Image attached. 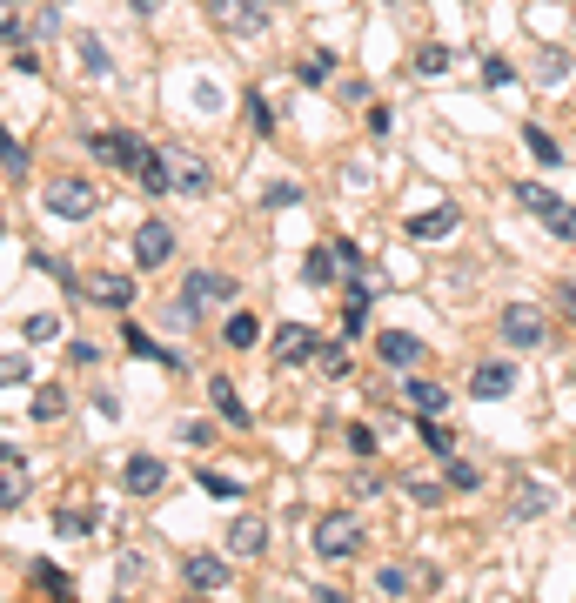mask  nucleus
Segmentation results:
<instances>
[{
	"label": "nucleus",
	"mask_w": 576,
	"mask_h": 603,
	"mask_svg": "<svg viewBox=\"0 0 576 603\" xmlns=\"http://www.w3.org/2000/svg\"><path fill=\"white\" fill-rule=\"evenodd\" d=\"M409 402H416L422 416H443V409H449V389H443V382H429V376H409Z\"/></svg>",
	"instance_id": "19"
},
{
	"label": "nucleus",
	"mask_w": 576,
	"mask_h": 603,
	"mask_svg": "<svg viewBox=\"0 0 576 603\" xmlns=\"http://www.w3.org/2000/svg\"><path fill=\"white\" fill-rule=\"evenodd\" d=\"M315 550H322V557H355V550H362V523H355L349 510H329L322 516V523H315Z\"/></svg>",
	"instance_id": "7"
},
{
	"label": "nucleus",
	"mask_w": 576,
	"mask_h": 603,
	"mask_svg": "<svg viewBox=\"0 0 576 603\" xmlns=\"http://www.w3.org/2000/svg\"><path fill=\"white\" fill-rule=\"evenodd\" d=\"M0 41H7V47L21 41V21H14V7H7V0H0Z\"/></svg>",
	"instance_id": "49"
},
{
	"label": "nucleus",
	"mask_w": 576,
	"mask_h": 603,
	"mask_svg": "<svg viewBox=\"0 0 576 603\" xmlns=\"http://www.w3.org/2000/svg\"><path fill=\"white\" fill-rule=\"evenodd\" d=\"M510 81H516V67L503 54H483V88H510Z\"/></svg>",
	"instance_id": "38"
},
{
	"label": "nucleus",
	"mask_w": 576,
	"mask_h": 603,
	"mask_svg": "<svg viewBox=\"0 0 576 603\" xmlns=\"http://www.w3.org/2000/svg\"><path fill=\"white\" fill-rule=\"evenodd\" d=\"M7 463H21V456H14V449H0V469H7Z\"/></svg>",
	"instance_id": "53"
},
{
	"label": "nucleus",
	"mask_w": 576,
	"mask_h": 603,
	"mask_svg": "<svg viewBox=\"0 0 576 603\" xmlns=\"http://www.w3.org/2000/svg\"><path fill=\"white\" fill-rule=\"evenodd\" d=\"M315 349H322V335H315L309 322H275V335H268V356L282 362V369H295V362H315Z\"/></svg>",
	"instance_id": "6"
},
{
	"label": "nucleus",
	"mask_w": 576,
	"mask_h": 603,
	"mask_svg": "<svg viewBox=\"0 0 576 603\" xmlns=\"http://www.w3.org/2000/svg\"><path fill=\"white\" fill-rule=\"evenodd\" d=\"M21 382H34V362L27 356H0V389H21Z\"/></svg>",
	"instance_id": "33"
},
{
	"label": "nucleus",
	"mask_w": 576,
	"mask_h": 603,
	"mask_svg": "<svg viewBox=\"0 0 576 603\" xmlns=\"http://www.w3.org/2000/svg\"><path fill=\"white\" fill-rule=\"evenodd\" d=\"M228 550H235V557H262L268 550V523L262 516H235V523H228Z\"/></svg>",
	"instance_id": "16"
},
{
	"label": "nucleus",
	"mask_w": 576,
	"mask_h": 603,
	"mask_svg": "<svg viewBox=\"0 0 576 603\" xmlns=\"http://www.w3.org/2000/svg\"><path fill=\"white\" fill-rule=\"evenodd\" d=\"M248 121H255V134H275V108H268V94H248Z\"/></svg>",
	"instance_id": "43"
},
{
	"label": "nucleus",
	"mask_w": 576,
	"mask_h": 603,
	"mask_svg": "<svg viewBox=\"0 0 576 603\" xmlns=\"http://www.w3.org/2000/svg\"><path fill=\"white\" fill-rule=\"evenodd\" d=\"M21 496H27V469H21V463H7V469H0V510H14Z\"/></svg>",
	"instance_id": "28"
},
{
	"label": "nucleus",
	"mask_w": 576,
	"mask_h": 603,
	"mask_svg": "<svg viewBox=\"0 0 576 603\" xmlns=\"http://www.w3.org/2000/svg\"><path fill=\"white\" fill-rule=\"evenodd\" d=\"M315 603H349V597H342V590H322V597H315Z\"/></svg>",
	"instance_id": "52"
},
{
	"label": "nucleus",
	"mask_w": 576,
	"mask_h": 603,
	"mask_svg": "<svg viewBox=\"0 0 576 603\" xmlns=\"http://www.w3.org/2000/svg\"><path fill=\"white\" fill-rule=\"evenodd\" d=\"M369 302H376L369 289H349V302H342V322H349V329H369Z\"/></svg>",
	"instance_id": "32"
},
{
	"label": "nucleus",
	"mask_w": 576,
	"mask_h": 603,
	"mask_svg": "<svg viewBox=\"0 0 576 603\" xmlns=\"http://www.w3.org/2000/svg\"><path fill=\"white\" fill-rule=\"evenodd\" d=\"M550 510V483H536V476H516V490H510V516L516 523H530V516Z\"/></svg>",
	"instance_id": "14"
},
{
	"label": "nucleus",
	"mask_w": 576,
	"mask_h": 603,
	"mask_svg": "<svg viewBox=\"0 0 576 603\" xmlns=\"http://www.w3.org/2000/svg\"><path fill=\"white\" fill-rule=\"evenodd\" d=\"M376 356H382V369H416V362H422V335L382 329V335H376Z\"/></svg>",
	"instance_id": "12"
},
{
	"label": "nucleus",
	"mask_w": 576,
	"mask_h": 603,
	"mask_svg": "<svg viewBox=\"0 0 576 603\" xmlns=\"http://www.w3.org/2000/svg\"><path fill=\"white\" fill-rule=\"evenodd\" d=\"M496 329H503V342H510V349H536L550 322H543V309H536V302H510V309L496 315Z\"/></svg>",
	"instance_id": "9"
},
{
	"label": "nucleus",
	"mask_w": 576,
	"mask_h": 603,
	"mask_svg": "<svg viewBox=\"0 0 576 603\" xmlns=\"http://www.w3.org/2000/svg\"><path fill=\"white\" fill-rule=\"evenodd\" d=\"M543 228H550V235H563V242L576 248V208H570V201H556V215H550Z\"/></svg>",
	"instance_id": "42"
},
{
	"label": "nucleus",
	"mask_w": 576,
	"mask_h": 603,
	"mask_svg": "<svg viewBox=\"0 0 576 603\" xmlns=\"http://www.w3.org/2000/svg\"><path fill=\"white\" fill-rule=\"evenodd\" d=\"M255 342H262V322H255L248 309H235L228 315V349H255Z\"/></svg>",
	"instance_id": "23"
},
{
	"label": "nucleus",
	"mask_w": 576,
	"mask_h": 603,
	"mask_svg": "<svg viewBox=\"0 0 576 603\" xmlns=\"http://www.w3.org/2000/svg\"><path fill=\"white\" fill-rule=\"evenodd\" d=\"M121 490H128V496H161V490H168V463H161V456H128Z\"/></svg>",
	"instance_id": "11"
},
{
	"label": "nucleus",
	"mask_w": 576,
	"mask_h": 603,
	"mask_svg": "<svg viewBox=\"0 0 576 603\" xmlns=\"http://www.w3.org/2000/svg\"><path fill=\"white\" fill-rule=\"evenodd\" d=\"M208 302H235V282H228L222 268H195V275L181 282V309H175V322H195Z\"/></svg>",
	"instance_id": "3"
},
{
	"label": "nucleus",
	"mask_w": 576,
	"mask_h": 603,
	"mask_svg": "<svg viewBox=\"0 0 576 603\" xmlns=\"http://www.w3.org/2000/svg\"><path fill=\"white\" fill-rule=\"evenodd\" d=\"M67 362H74V369H94V362H101V349H94V342H74V349H67Z\"/></svg>",
	"instance_id": "48"
},
{
	"label": "nucleus",
	"mask_w": 576,
	"mask_h": 603,
	"mask_svg": "<svg viewBox=\"0 0 576 603\" xmlns=\"http://www.w3.org/2000/svg\"><path fill=\"white\" fill-rule=\"evenodd\" d=\"M302 275H309L315 289H322V282H335V275H342V262H335V248H309V262H302Z\"/></svg>",
	"instance_id": "24"
},
{
	"label": "nucleus",
	"mask_w": 576,
	"mask_h": 603,
	"mask_svg": "<svg viewBox=\"0 0 576 603\" xmlns=\"http://www.w3.org/2000/svg\"><path fill=\"white\" fill-rule=\"evenodd\" d=\"M175 255V228L168 222H141L134 228V268H168Z\"/></svg>",
	"instance_id": "10"
},
{
	"label": "nucleus",
	"mask_w": 576,
	"mask_h": 603,
	"mask_svg": "<svg viewBox=\"0 0 576 603\" xmlns=\"http://www.w3.org/2000/svg\"><path fill=\"white\" fill-rule=\"evenodd\" d=\"M335 262H342V275H362V268H369V255H362L355 242H335Z\"/></svg>",
	"instance_id": "45"
},
{
	"label": "nucleus",
	"mask_w": 576,
	"mask_h": 603,
	"mask_svg": "<svg viewBox=\"0 0 576 603\" xmlns=\"http://www.w3.org/2000/svg\"><path fill=\"white\" fill-rule=\"evenodd\" d=\"M556 302H563V315H570V322H576V282H570V289H563V295H556Z\"/></svg>",
	"instance_id": "50"
},
{
	"label": "nucleus",
	"mask_w": 576,
	"mask_h": 603,
	"mask_svg": "<svg viewBox=\"0 0 576 603\" xmlns=\"http://www.w3.org/2000/svg\"><path fill=\"white\" fill-rule=\"evenodd\" d=\"M523 148H530V155L543 161V168H556V161H563V141H556V134H543V128H536V121H530V128H523Z\"/></svg>",
	"instance_id": "22"
},
{
	"label": "nucleus",
	"mask_w": 576,
	"mask_h": 603,
	"mask_svg": "<svg viewBox=\"0 0 576 603\" xmlns=\"http://www.w3.org/2000/svg\"><path fill=\"white\" fill-rule=\"evenodd\" d=\"M195 483H201L208 496H222V503H235V496H242V483H235V476H222V469H208V463L195 469Z\"/></svg>",
	"instance_id": "25"
},
{
	"label": "nucleus",
	"mask_w": 576,
	"mask_h": 603,
	"mask_svg": "<svg viewBox=\"0 0 576 603\" xmlns=\"http://www.w3.org/2000/svg\"><path fill=\"white\" fill-rule=\"evenodd\" d=\"M349 449H355V456H376V429L355 423V429H349Z\"/></svg>",
	"instance_id": "46"
},
{
	"label": "nucleus",
	"mask_w": 576,
	"mask_h": 603,
	"mask_svg": "<svg viewBox=\"0 0 576 603\" xmlns=\"http://www.w3.org/2000/svg\"><path fill=\"white\" fill-rule=\"evenodd\" d=\"M7 7H27V0H7Z\"/></svg>",
	"instance_id": "54"
},
{
	"label": "nucleus",
	"mask_w": 576,
	"mask_h": 603,
	"mask_svg": "<svg viewBox=\"0 0 576 603\" xmlns=\"http://www.w3.org/2000/svg\"><path fill=\"white\" fill-rule=\"evenodd\" d=\"M208 402H215V409H222V423L228 429H248V409H242V396H235V382H208Z\"/></svg>",
	"instance_id": "18"
},
{
	"label": "nucleus",
	"mask_w": 576,
	"mask_h": 603,
	"mask_svg": "<svg viewBox=\"0 0 576 603\" xmlns=\"http://www.w3.org/2000/svg\"><path fill=\"white\" fill-rule=\"evenodd\" d=\"M61 409H67V396L54 389V382H41V389H34V409H27V416H34V423H54Z\"/></svg>",
	"instance_id": "27"
},
{
	"label": "nucleus",
	"mask_w": 576,
	"mask_h": 603,
	"mask_svg": "<svg viewBox=\"0 0 576 603\" xmlns=\"http://www.w3.org/2000/svg\"><path fill=\"white\" fill-rule=\"evenodd\" d=\"M262 201H268V208H295V201H302V181H268Z\"/></svg>",
	"instance_id": "40"
},
{
	"label": "nucleus",
	"mask_w": 576,
	"mask_h": 603,
	"mask_svg": "<svg viewBox=\"0 0 576 603\" xmlns=\"http://www.w3.org/2000/svg\"><path fill=\"white\" fill-rule=\"evenodd\" d=\"M181 570H188V583H195V590H228V563H222V557H208V550H195V557L181 563Z\"/></svg>",
	"instance_id": "17"
},
{
	"label": "nucleus",
	"mask_w": 576,
	"mask_h": 603,
	"mask_svg": "<svg viewBox=\"0 0 576 603\" xmlns=\"http://www.w3.org/2000/svg\"><path fill=\"white\" fill-rule=\"evenodd\" d=\"M208 21L222 34H235V41H255L268 27V0H208Z\"/></svg>",
	"instance_id": "5"
},
{
	"label": "nucleus",
	"mask_w": 576,
	"mask_h": 603,
	"mask_svg": "<svg viewBox=\"0 0 576 603\" xmlns=\"http://www.w3.org/2000/svg\"><path fill=\"white\" fill-rule=\"evenodd\" d=\"M315 369H322V376H349L355 362H349V349H342V342H322V349H315Z\"/></svg>",
	"instance_id": "29"
},
{
	"label": "nucleus",
	"mask_w": 576,
	"mask_h": 603,
	"mask_svg": "<svg viewBox=\"0 0 576 603\" xmlns=\"http://www.w3.org/2000/svg\"><path fill=\"white\" fill-rule=\"evenodd\" d=\"M34 583H41L54 603H74V577H67L61 563H34Z\"/></svg>",
	"instance_id": "21"
},
{
	"label": "nucleus",
	"mask_w": 576,
	"mask_h": 603,
	"mask_svg": "<svg viewBox=\"0 0 576 603\" xmlns=\"http://www.w3.org/2000/svg\"><path fill=\"white\" fill-rule=\"evenodd\" d=\"M456 222H463V208H456V201H443V208H422V215H409V235H416V242H436V235H449Z\"/></svg>",
	"instance_id": "15"
},
{
	"label": "nucleus",
	"mask_w": 576,
	"mask_h": 603,
	"mask_svg": "<svg viewBox=\"0 0 576 603\" xmlns=\"http://www.w3.org/2000/svg\"><path fill=\"white\" fill-rule=\"evenodd\" d=\"M21 335H27V342H54V335H61V315H27Z\"/></svg>",
	"instance_id": "41"
},
{
	"label": "nucleus",
	"mask_w": 576,
	"mask_h": 603,
	"mask_svg": "<svg viewBox=\"0 0 576 603\" xmlns=\"http://www.w3.org/2000/svg\"><path fill=\"white\" fill-rule=\"evenodd\" d=\"M94 208H101V188L88 175H54L47 181V215H61V222H88Z\"/></svg>",
	"instance_id": "1"
},
{
	"label": "nucleus",
	"mask_w": 576,
	"mask_h": 603,
	"mask_svg": "<svg viewBox=\"0 0 576 603\" xmlns=\"http://www.w3.org/2000/svg\"><path fill=\"white\" fill-rule=\"evenodd\" d=\"M81 295H88L94 309H114V315H128V309H134V275H114V268H94L88 282H81Z\"/></svg>",
	"instance_id": "8"
},
{
	"label": "nucleus",
	"mask_w": 576,
	"mask_h": 603,
	"mask_svg": "<svg viewBox=\"0 0 576 603\" xmlns=\"http://www.w3.org/2000/svg\"><path fill=\"white\" fill-rule=\"evenodd\" d=\"M416 67H422V74H443V67H449V47H436V41L416 47Z\"/></svg>",
	"instance_id": "44"
},
{
	"label": "nucleus",
	"mask_w": 576,
	"mask_h": 603,
	"mask_svg": "<svg viewBox=\"0 0 576 603\" xmlns=\"http://www.w3.org/2000/svg\"><path fill=\"white\" fill-rule=\"evenodd\" d=\"M543 74H550V81H563V74H570V54H563V47H550V54H543Z\"/></svg>",
	"instance_id": "47"
},
{
	"label": "nucleus",
	"mask_w": 576,
	"mask_h": 603,
	"mask_svg": "<svg viewBox=\"0 0 576 603\" xmlns=\"http://www.w3.org/2000/svg\"><path fill=\"white\" fill-rule=\"evenodd\" d=\"M516 389V362H476V369H469V396H510Z\"/></svg>",
	"instance_id": "13"
},
{
	"label": "nucleus",
	"mask_w": 576,
	"mask_h": 603,
	"mask_svg": "<svg viewBox=\"0 0 576 603\" xmlns=\"http://www.w3.org/2000/svg\"><path fill=\"white\" fill-rule=\"evenodd\" d=\"M422 443L436 449V456H449V449H456V436L443 429V416H422Z\"/></svg>",
	"instance_id": "39"
},
{
	"label": "nucleus",
	"mask_w": 576,
	"mask_h": 603,
	"mask_svg": "<svg viewBox=\"0 0 576 603\" xmlns=\"http://www.w3.org/2000/svg\"><path fill=\"white\" fill-rule=\"evenodd\" d=\"M449 490H483V469L463 463V456H449Z\"/></svg>",
	"instance_id": "35"
},
{
	"label": "nucleus",
	"mask_w": 576,
	"mask_h": 603,
	"mask_svg": "<svg viewBox=\"0 0 576 603\" xmlns=\"http://www.w3.org/2000/svg\"><path fill=\"white\" fill-rule=\"evenodd\" d=\"M74 47H81V67L88 74H108V47L94 41V34H74Z\"/></svg>",
	"instance_id": "34"
},
{
	"label": "nucleus",
	"mask_w": 576,
	"mask_h": 603,
	"mask_svg": "<svg viewBox=\"0 0 576 603\" xmlns=\"http://www.w3.org/2000/svg\"><path fill=\"white\" fill-rule=\"evenodd\" d=\"M141 188H148V195H175V188H168V161H161V148H148V161H141Z\"/></svg>",
	"instance_id": "26"
},
{
	"label": "nucleus",
	"mask_w": 576,
	"mask_h": 603,
	"mask_svg": "<svg viewBox=\"0 0 576 603\" xmlns=\"http://www.w3.org/2000/svg\"><path fill=\"white\" fill-rule=\"evenodd\" d=\"M161 161H168V188H175V195H208V188H215V168H208L195 148L161 141Z\"/></svg>",
	"instance_id": "2"
},
{
	"label": "nucleus",
	"mask_w": 576,
	"mask_h": 603,
	"mask_svg": "<svg viewBox=\"0 0 576 603\" xmlns=\"http://www.w3.org/2000/svg\"><path fill=\"white\" fill-rule=\"evenodd\" d=\"M295 74H302L309 88H322V81L335 74V54H302V67H295Z\"/></svg>",
	"instance_id": "31"
},
{
	"label": "nucleus",
	"mask_w": 576,
	"mask_h": 603,
	"mask_svg": "<svg viewBox=\"0 0 576 603\" xmlns=\"http://www.w3.org/2000/svg\"><path fill=\"white\" fill-rule=\"evenodd\" d=\"M128 7H134V14H155V7H161V0H128Z\"/></svg>",
	"instance_id": "51"
},
{
	"label": "nucleus",
	"mask_w": 576,
	"mask_h": 603,
	"mask_svg": "<svg viewBox=\"0 0 576 603\" xmlns=\"http://www.w3.org/2000/svg\"><path fill=\"white\" fill-rule=\"evenodd\" d=\"M88 148H94V161H108L114 175H141V161H148L141 134H128V128H101V134H88Z\"/></svg>",
	"instance_id": "4"
},
{
	"label": "nucleus",
	"mask_w": 576,
	"mask_h": 603,
	"mask_svg": "<svg viewBox=\"0 0 576 603\" xmlns=\"http://www.w3.org/2000/svg\"><path fill=\"white\" fill-rule=\"evenodd\" d=\"M516 201H523V215H536V222H550V215H556V201H563V195H550L543 181H523V188H516Z\"/></svg>",
	"instance_id": "20"
},
{
	"label": "nucleus",
	"mask_w": 576,
	"mask_h": 603,
	"mask_svg": "<svg viewBox=\"0 0 576 603\" xmlns=\"http://www.w3.org/2000/svg\"><path fill=\"white\" fill-rule=\"evenodd\" d=\"M409 590V563H382L376 570V597H402Z\"/></svg>",
	"instance_id": "30"
},
{
	"label": "nucleus",
	"mask_w": 576,
	"mask_h": 603,
	"mask_svg": "<svg viewBox=\"0 0 576 603\" xmlns=\"http://www.w3.org/2000/svg\"><path fill=\"white\" fill-rule=\"evenodd\" d=\"M0 168H7V175H27V148L7 128H0Z\"/></svg>",
	"instance_id": "37"
},
{
	"label": "nucleus",
	"mask_w": 576,
	"mask_h": 603,
	"mask_svg": "<svg viewBox=\"0 0 576 603\" xmlns=\"http://www.w3.org/2000/svg\"><path fill=\"white\" fill-rule=\"evenodd\" d=\"M94 516L88 510H54V536H88Z\"/></svg>",
	"instance_id": "36"
}]
</instances>
